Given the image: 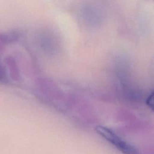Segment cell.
<instances>
[{"label": "cell", "instance_id": "6da1fadb", "mask_svg": "<svg viewBox=\"0 0 154 154\" xmlns=\"http://www.w3.org/2000/svg\"><path fill=\"white\" fill-rule=\"evenodd\" d=\"M96 131L123 154H140L134 146L123 140L111 129L100 126L96 128Z\"/></svg>", "mask_w": 154, "mask_h": 154}, {"label": "cell", "instance_id": "7a4b0ae2", "mask_svg": "<svg viewBox=\"0 0 154 154\" xmlns=\"http://www.w3.org/2000/svg\"><path fill=\"white\" fill-rule=\"evenodd\" d=\"M7 75L6 70L2 64L0 62V82H4L6 81Z\"/></svg>", "mask_w": 154, "mask_h": 154}]
</instances>
